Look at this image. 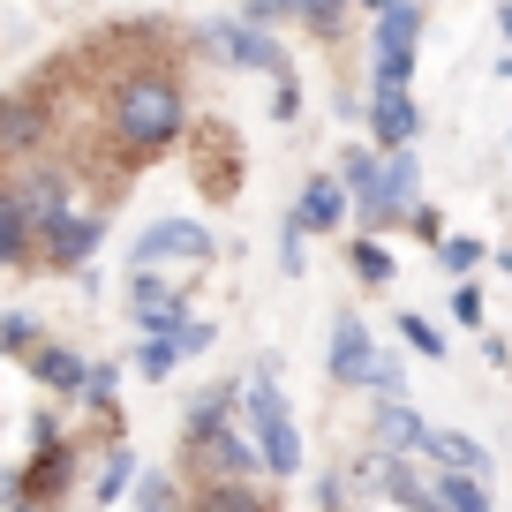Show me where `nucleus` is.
<instances>
[{
	"mask_svg": "<svg viewBox=\"0 0 512 512\" xmlns=\"http://www.w3.org/2000/svg\"><path fill=\"white\" fill-rule=\"evenodd\" d=\"M189 91L166 61H128L121 76L106 83V136L128 166L166 159L174 144H189Z\"/></svg>",
	"mask_w": 512,
	"mask_h": 512,
	"instance_id": "obj_1",
	"label": "nucleus"
},
{
	"mask_svg": "<svg viewBox=\"0 0 512 512\" xmlns=\"http://www.w3.org/2000/svg\"><path fill=\"white\" fill-rule=\"evenodd\" d=\"M241 422H249V437L264 445V475L287 482L294 467H302V430H294V407H287V392H279V354H264V362L249 369Z\"/></svg>",
	"mask_w": 512,
	"mask_h": 512,
	"instance_id": "obj_2",
	"label": "nucleus"
},
{
	"mask_svg": "<svg viewBox=\"0 0 512 512\" xmlns=\"http://www.w3.org/2000/svg\"><path fill=\"white\" fill-rule=\"evenodd\" d=\"M196 46L211 53V61L219 68H249V76H294V61H287V46H279L272 31H256L249 16H234V23H204V31H196Z\"/></svg>",
	"mask_w": 512,
	"mask_h": 512,
	"instance_id": "obj_3",
	"label": "nucleus"
},
{
	"mask_svg": "<svg viewBox=\"0 0 512 512\" xmlns=\"http://www.w3.org/2000/svg\"><path fill=\"white\" fill-rule=\"evenodd\" d=\"M76 475H83V452H76V437H46V445H31V460L23 467H8L0 475V497H38V505H53L61 512V497L76 490Z\"/></svg>",
	"mask_w": 512,
	"mask_h": 512,
	"instance_id": "obj_4",
	"label": "nucleus"
},
{
	"mask_svg": "<svg viewBox=\"0 0 512 512\" xmlns=\"http://www.w3.org/2000/svg\"><path fill=\"white\" fill-rule=\"evenodd\" d=\"M128 317L144 332H181L189 324V279H166L159 264H128Z\"/></svg>",
	"mask_w": 512,
	"mask_h": 512,
	"instance_id": "obj_5",
	"label": "nucleus"
},
{
	"mask_svg": "<svg viewBox=\"0 0 512 512\" xmlns=\"http://www.w3.org/2000/svg\"><path fill=\"white\" fill-rule=\"evenodd\" d=\"M211 249L219 241L204 234L196 219H151L144 234H136V249H128V264H159V272H196V264H211Z\"/></svg>",
	"mask_w": 512,
	"mask_h": 512,
	"instance_id": "obj_6",
	"label": "nucleus"
},
{
	"mask_svg": "<svg viewBox=\"0 0 512 512\" xmlns=\"http://www.w3.org/2000/svg\"><path fill=\"white\" fill-rule=\"evenodd\" d=\"M189 166H196V189H204L211 204H234V196H241V144H234V128H219V121L189 128Z\"/></svg>",
	"mask_w": 512,
	"mask_h": 512,
	"instance_id": "obj_7",
	"label": "nucleus"
},
{
	"mask_svg": "<svg viewBox=\"0 0 512 512\" xmlns=\"http://www.w3.org/2000/svg\"><path fill=\"white\" fill-rule=\"evenodd\" d=\"M181 460H189V475H256L264 467V445H256L241 422H226V430H204V437H181Z\"/></svg>",
	"mask_w": 512,
	"mask_h": 512,
	"instance_id": "obj_8",
	"label": "nucleus"
},
{
	"mask_svg": "<svg viewBox=\"0 0 512 512\" xmlns=\"http://www.w3.org/2000/svg\"><path fill=\"white\" fill-rule=\"evenodd\" d=\"M98 241H106V219H98V211H68V219H53L46 234H38V264H46V272H91Z\"/></svg>",
	"mask_w": 512,
	"mask_h": 512,
	"instance_id": "obj_9",
	"label": "nucleus"
},
{
	"mask_svg": "<svg viewBox=\"0 0 512 512\" xmlns=\"http://www.w3.org/2000/svg\"><path fill=\"white\" fill-rule=\"evenodd\" d=\"M369 136H377L384 151H400L422 136V106H415V83H369V106H362Z\"/></svg>",
	"mask_w": 512,
	"mask_h": 512,
	"instance_id": "obj_10",
	"label": "nucleus"
},
{
	"mask_svg": "<svg viewBox=\"0 0 512 512\" xmlns=\"http://www.w3.org/2000/svg\"><path fill=\"white\" fill-rule=\"evenodd\" d=\"M46 136H53L46 91H8L0 98V159H31V151H46Z\"/></svg>",
	"mask_w": 512,
	"mask_h": 512,
	"instance_id": "obj_11",
	"label": "nucleus"
},
{
	"mask_svg": "<svg viewBox=\"0 0 512 512\" xmlns=\"http://www.w3.org/2000/svg\"><path fill=\"white\" fill-rule=\"evenodd\" d=\"M347 181L339 174H309L302 189H294V204H287V219L302 226V234H339V226H347Z\"/></svg>",
	"mask_w": 512,
	"mask_h": 512,
	"instance_id": "obj_12",
	"label": "nucleus"
},
{
	"mask_svg": "<svg viewBox=\"0 0 512 512\" xmlns=\"http://www.w3.org/2000/svg\"><path fill=\"white\" fill-rule=\"evenodd\" d=\"M422 437H430L422 407L407 400V392H377V415H369V445H384V452H415V460H422Z\"/></svg>",
	"mask_w": 512,
	"mask_h": 512,
	"instance_id": "obj_13",
	"label": "nucleus"
},
{
	"mask_svg": "<svg viewBox=\"0 0 512 512\" xmlns=\"http://www.w3.org/2000/svg\"><path fill=\"white\" fill-rule=\"evenodd\" d=\"M23 369L46 384L53 400H83V377H91V362H83L76 347H61V339H38V347L23 354Z\"/></svg>",
	"mask_w": 512,
	"mask_h": 512,
	"instance_id": "obj_14",
	"label": "nucleus"
},
{
	"mask_svg": "<svg viewBox=\"0 0 512 512\" xmlns=\"http://www.w3.org/2000/svg\"><path fill=\"white\" fill-rule=\"evenodd\" d=\"M189 512H279V497L256 490V475H204L189 490Z\"/></svg>",
	"mask_w": 512,
	"mask_h": 512,
	"instance_id": "obj_15",
	"label": "nucleus"
},
{
	"mask_svg": "<svg viewBox=\"0 0 512 512\" xmlns=\"http://www.w3.org/2000/svg\"><path fill=\"white\" fill-rule=\"evenodd\" d=\"M324 369H332V384H369V369H377V339H369V324L354 309L332 324V362Z\"/></svg>",
	"mask_w": 512,
	"mask_h": 512,
	"instance_id": "obj_16",
	"label": "nucleus"
},
{
	"mask_svg": "<svg viewBox=\"0 0 512 512\" xmlns=\"http://www.w3.org/2000/svg\"><path fill=\"white\" fill-rule=\"evenodd\" d=\"M16 189H23V204H31V219H38V234H46V226H53V219H68V211H76V196H68V189H76V181H68V174H61V166H31V174H23V181H16Z\"/></svg>",
	"mask_w": 512,
	"mask_h": 512,
	"instance_id": "obj_17",
	"label": "nucleus"
},
{
	"mask_svg": "<svg viewBox=\"0 0 512 512\" xmlns=\"http://www.w3.org/2000/svg\"><path fill=\"white\" fill-rule=\"evenodd\" d=\"M31 249H38V219H31V204H23L16 181H0V272L23 264Z\"/></svg>",
	"mask_w": 512,
	"mask_h": 512,
	"instance_id": "obj_18",
	"label": "nucleus"
},
{
	"mask_svg": "<svg viewBox=\"0 0 512 512\" xmlns=\"http://www.w3.org/2000/svg\"><path fill=\"white\" fill-rule=\"evenodd\" d=\"M121 497H136V452H128L121 437H113V445L98 452V475H91V505H98V512H113Z\"/></svg>",
	"mask_w": 512,
	"mask_h": 512,
	"instance_id": "obj_19",
	"label": "nucleus"
},
{
	"mask_svg": "<svg viewBox=\"0 0 512 512\" xmlns=\"http://www.w3.org/2000/svg\"><path fill=\"white\" fill-rule=\"evenodd\" d=\"M422 460H437V467H467V475H497L490 445H475L467 430H430V437H422Z\"/></svg>",
	"mask_w": 512,
	"mask_h": 512,
	"instance_id": "obj_20",
	"label": "nucleus"
},
{
	"mask_svg": "<svg viewBox=\"0 0 512 512\" xmlns=\"http://www.w3.org/2000/svg\"><path fill=\"white\" fill-rule=\"evenodd\" d=\"M76 407H91L98 430L121 437V362H91V377H83V400H76Z\"/></svg>",
	"mask_w": 512,
	"mask_h": 512,
	"instance_id": "obj_21",
	"label": "nucleus"
},
{
	"mask_svg": "<svg viewBox=\"0 0 512 512\" xmlns=\"http://www.w3.org/2000/svg\"><path fill=\"white\" fill-rule=\"evenodd\" d=\"M226 422H241V392H234V377L226 384H204L189 400V430L181 437H204V430H226Z\"/></svg>",
	"mask_w": 512,
	"mask_h": 512,
	"instance_id": "obj_22",
	"label": "nucleus"
},
{
	"mask_svg": "<svg viewBox=\"0 0 512 512\" xmlns=\"http://www.w3.org/2000/svg\"><path fill=\"white\" fill-rule=\"evenodd\" d=\"M422 31H430L422 0H392V8L377 16V31H369V46H422Z\"/></svg>",
	"mask_w": 512,
	"mask_h": 512,
	"instance_id": "obj_23",
	"label": "nucleus"
},
{
	"mask_svg": "<svg viewBox=\"0 0 512 512\" xmlns=\"http://www.w3.org/2000/svg\"><path fill=\"white\" fill-rule=\"evenodd\" d=\"M437 497H445V512H490V475L437 467Z\"/></svg>",
	"mask_w": 512,
	"mask_h": 512,
	"instance_id": "obj_24",
	"label": "nucleus"
},
{
	"mask_svg": "<svg viewBox=\"0 0 512 512\" xmlns=\"http://www.w3.org/2000/svg\"><path fill=\"white\" fill-rule=\"evenodd\" d=\"M347 272L362 279V287H392V249H384V234H354L347 241Z\"/></svg>",
	"mask_w": 512,
	"mask_h": 512,
	"instance_id": "obj_25",
	"label": "nucleus"
},
{
	"mask_svg": "<svg viewBox=\"0 0 512 512\" xmlns=\"http://www.w3.org/2000/svg\"><path fill=\"white\" fill-rule=\"evenodd\" d=\"M377 174H384V159L369 144H347L339 151V181H347V196L362 204V196H377Z\"/></svg>",
	"mask_w": 512,
	"mask_h": 512,
	"instance_id": "obj_26",
	"label": "nucleus"
},
{
	"mask_svg": "<svg viewBox=\"0 0 512 512\" xmlns=\"http://www.w3.org/2000/svg\"><path fill=\"white\" fill-rule=\"evenodd\" d=\"M181 362H189V354H181V339H174V332H144V347H136V369H144L151 384H166Z\"/></svg>",
	"mask_w": 512,
	"mask_h": 512,
	"instance_id": "obj_27",
	"label": "nucleus"
},
{
	"mask_svg": "<svg viewBox=\"0 0 512 512\" xmlns=\"http://www.w3.org/2000/svg\"><path fill=\"white\" fill-rule=\"evenodd\" d=\"M482 256H490V241H475V234H445V241H437V264H445L452 279H475Z\"/></svg>",
	"mask_w": 512,
	"mask_h": 512,
	"instance_id": "obj_28",
	"label": "nucleus"
},
{
	"mask_svg": "<svg viewBox=\"0 0 512 512\" xmlns=\"http://www.w3.org/2000/svg\"><path fill=\"white\" fill-rule=\"evenodd\" d=\"M422 46H369V83H415Z\"/></svg>",
	"mask_w": 512,
	"mask_h": 512,
	"instance_id": "obj_29",
	"label": "nucleus"
},
{
	"mask_svg": "<svg viewBox=\"0 0 512 512\" xmlns=\"http://www.w3.org/2000/svg\"><path fill=\"white\" fill-rule=\"evenodd\" d=\"M354 0H294V23H309L317 38H339V23H347Z\"/></svg>",
	"mask_w": 512,
	"mask_h": 512,
	"instance_id": "obj_30",
	"label": "nucleus"
},
{
	"mask_svg": "<svg viewBox=\"0 0 512 512\" xmlns=\"http://www.w3.org/2000/svg\"><path fill=\"white\" fill-rule=\"evenodd\" d=\"M38 339H46V332H38L31 309H8V317H0V354H31Z\"/></svg>",
	"mask_w": 512,
	"mask_h": 512,
	"instance_id": "obj_31",
	"label": "nucleus"
},
{
	"mask_svg": "<svg viewBox=\"0 0 512 512\" xmlns=\"http://www.w3.org/2000/svg\"><path fill=\"white\" fill-rule=\"evenodd\" d=\"M445 309H452V324H460V332H482V317H490V302H482V287H475V279H460Z\"/></svg>",
	"mask_w": 512,
	"mask_h": 512,
	"instance_id": "obj_32",
	"label": "nucleus"
},
{
	"mask_svg": "<svg viewBox=\"0 0 512 512\" xmlns=\"http://www.w3.org/2000/svg\"><path fill=\"white\" fill-rule=\"evenodd\" d=\"M400 339H407V347H415V354H430V362H437V354H445V324L415 317V309H400Z\"/></svg>",
	"mask_w": 512,
	"mask_h": 512,
	"instance_id": "obj_33",
	"label": "nucleus"
},
{
	"mask_svg": "<svg viewBox=\"0 0 512 512\" xmlns=\"http://www.w3.org/2000/svg\"><path fill=\"white\" fill-rule=\"evenodd\" d=\"M136 512H174V475H144L136 482Z\"/></svg>",
	"mask_w": 512,
	"mask_h": 512,
	"instance_id": "obj_34",
	"label": "nucleus"
},
{
	"mask_svg": "<svg viewBox=\"0 0 512 512\" xmlns=\"http://www.w3.org/2000/svg\"><path fill=\"white\" fill-rule=\"evenodd\" d=\"M241 16H249L256 31H279V23H294V0H249Z\"/></svg>",
	"mask_w": 512,
	"mask_h": 512,
	"instance_id": "obj_35",
	"label": "nucleus"
},
{
	"mask_svg": "<svg viewBox=\"0 0 512 512\" xmlns=\"http://www.w3.org/2000/svg\"><path fill=\"white\" fill-rule=\"evenodd\" d=\"M294 113H302V83L279 76V83H272V121H294Z\"/></svg>",
	"mask_w": 512,
	"mask_h": 512,
	"instance_id": "obj_36",
	"label": "nucleus"
},
{
	"mask_svg": "<svg viewBox=\"0 0 512 512\" xmlns=\"http://www.w3.org/2000/svg\"><path fill=\"white\" fill-rule=\"evenodd\" d=\"M174 339H181V354H189V362H196V354H211V339H219V332H211L204 317H189V324H181Z\"/></svg>",
	"mask_w": 512,
	"mask_h": 512,
	"instance_id": "obj_37",
	"label": "nucleus"
},
{
	"mask_svg": "<svg viewBox=\"0 0 512 512\" xmlns=\"http://www.w3.org/2000/svg\"><path fill=\"white\" fill-rule=\"evenodd\" d=\"M400 384H407L400 354H377V369H369V392H400Z\"/></svg>",
	"mask_w": 512,
	"mask_h": 512,
	"instance_id": "obj_38",
	"label": "nucleus"
},
{
	"mask_svg": "<svg viewBox=\"0 0 512 512\" xmlns=\"http://www.w3.org/2000/svg\"><path fill=\"white\" fill-rule=\"evenodd\" d=\"M407 226H415V241H430V249L445 241V219H437L430 204H415V211H407Z\"/></svg>",
	"mask_w": 512,
	"mask_h": 512,
	"instance_id": "obj_39",
	"label": "nucleus"
},
{
	"mask_svg": "<svg viewBox=\"0 0 512 512\" xmlns=\"http://www.w3.org/2000/svg\"><path fill=\"white\" fill-rule=\"evenodd\" d=\"M497 31H505V38H512V0H505V8H497Z\"/></svg>",
	"mask_w": 512,
	"mask_h": 512,
	"instance_id": "obj_40",
	"label": "nucleus"
},
{
	"mask_svg": "<svg viewBox=\"0 0 512 512\" xmlns=\"http://www.w3.org/2000/svg\"><path fill=\"white\" fill-rule=\"evenodd\" d=\"M354 8H369V16H384V8H392V0H354Z\"/></svg>",
	"mask_w": 512,
	"mask_h": 512,
	"instance_id": "obj_41",
	"label": "nucleus"
},
{
	"mask_svg": "<svg viewBox=\"0 0 512 512\" xmlns=\"http://www.w3.org/2000/svg\"><path fill=\"white\" fill-rule=\"evenodd\" d=\"M497 76H505V83H512V53H505V61H497Z\"/></svg>",
	"mask_w": 512,
	"mask_h": 512,
	"instance_id": "obj_42",
	"label": "nucleus"
}]
</instances>
